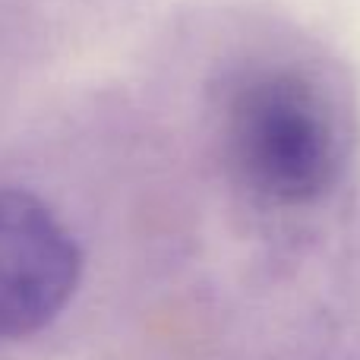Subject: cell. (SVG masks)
Listing matches in <instances>:
<instances>
[{
	"mask_svg": "<svg viewBox=\"0 0 360 360\" xmlns=\"http://www.w3.org/2000/svg\"><path fill=\"white\" fill-rule=\"evenodd\" d=\"M231 174L266 202L304 205L342 180L351 127L335 95L307 70L262 63L243 70L218 108Z\"/></svg>",
	"mask_w": 360,
	"mask_h": 360,
	"instance_id": "6da1fadb",
	"label": "cell"
},
{
	"mask_svg": "<svg viewBox=\"0 0 360 360\" xmlns=\"http://www.w3.org/2000/svg\"><path fill=\"white\" fill-rule=\"evenodd\" d=\"M82 253L70 228L29 190H0V338L48 329L73 300Z\"/></svg>",
	"mask_w": 360,
	"mask_h": 360,
	"instance_id": "7a4b0ae2",
	"label": "cell"
}]
</instances>
